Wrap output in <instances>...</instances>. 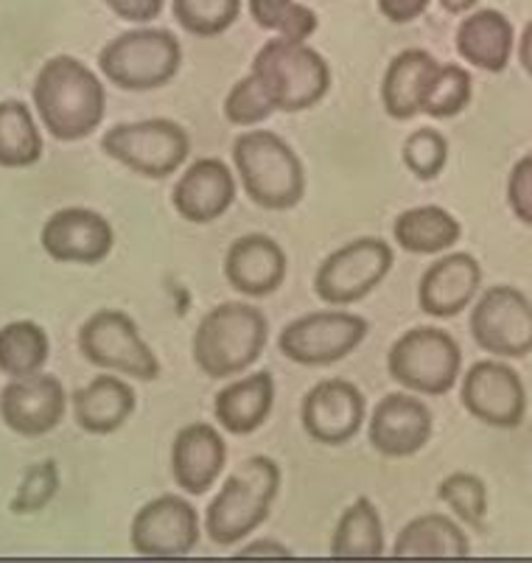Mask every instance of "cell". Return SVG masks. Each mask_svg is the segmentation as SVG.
Instances as JSON below:
<instances>
[{
  "mask_svg": "<svg viewBox=\"0 0 532 563\" xmlns=\"http://www.w3.org/2000/svg\"><path fill=\"white\" fill-rule=\"evenodd\" d=\"M40 244L56 264L96 266L110 258L115 230L110 219L93 208H59L45 219Z\"/></svg>",
  "mask_w": 532,
  "mask_h": 563,
  "instance_id": "16",
  "label": "cell"
},
{
  "mask_svg": "<svg viewBox=\"0 0 532 563\" xmlns=\"http://www.w3.org/2000/svg\"><path fill=\"white\" fill-rule=\"evenodd\" d=\"M437 68V59L423 48H407L392 56L381 79L384 112L392 121H412L421 115V101Z\"/></svg>",
  "mask_w": 532,
  "mask_h": 563,
  "instance_id": "26",
  "label": "cell"
},
{
  "mask_svg": "<svg viewBox=\"0 0 532 563\" xmlns=\"http://www.w3.org/2000/svg\"><path fill=\"white\" fill-rule=\"evenodd\" d=\"M392 264H396V253L376 235H362L356 242L342 244L317 266V298L334 309L359 303L384 284Z\"/></svg>",
  "mask_w": 532,
  "mask_h": 563,
  "instance_id": "11",
  "label": "cell"
},
{
  "mask_svg": "<svg viewBox=\"0 0 532 563\" xmlns=\"http://www.w3.org/2000/svg\"><path fill=\"white\" fill-rule=\"evenodd\" d=\"M280 465L266 454L244 460L239 468L222 483V490L213 496V501L204 510V532L217 547L242 544L247 536H253L269 514L280 494Z\"/></svg>",
  "mask_w": 532,
  "mask_h": 563,
  "instance_id": "2",
  "label": "cell"
},
{
  "mask_svg": "<svg viewBox=\"0 0 532 563\" xmlns=\"http://www.w3.org/2000/svg\"><path fill=\"white\" fill-rule=\"evenodd\" d=\"M34 110L54 141L76 143L93 135L107 115V87L81 59L51 56L34 79Z\"/></svg>",
  "mask_w": 532,
  "mask_h": 563,
  "instance_id": "1",
  "label": "cell"
},
{
  "mask_svg": "<svg viewBox=\"0 0 532 563\" xmlns=\"http://www.w3.org/2000/svg\"><path fill=\"white\" fill-rule=\"evenodd\" d=\"M396 558H468L470 541L463 527L443 514H423L401 527L396 544Z\"/></svg>",
  "mask_w": 532,
  "mask_h": 563,
  "instance_id": "28",
  "label": "cell"
},
{
  "mask_svg": "<svg viewBox=\"0 0 532 563\" xmlns=\"http://www.w3.org/2000/svg\"><path fill=\"white\" fill-rule=\"evenodd\" d=\"M269 320L253 303H219L199 320L191 340V356L208 378H233L264 356Z\"/></svg>",
  "mask_w": 532,
  "mask_h": 563,
  "instance_id": "3",
  "label": "cell"
},
{
  "mask_svg": "<svg viewBox=\"0 0 532 563\" xmlns=\"http://www.w3.org/2000/svg\"><path fill=\"white\" fill-rule=\"evenodd\" d=\"M247 9L258 29L295 43H306L320 25L314 9L303 7L298 0H247Z\"/></svg>",
  "mask_w": 532,
  "mask_h": 563,
  "instance_id": "32",
  "label": "cell"
},
{
  "mask_svg": "<svg viewBox=\"0 0 532 563\" xmlns=\"http://www.w3.org/2000/svg\"><path fill=\"white\" fill-rule=\"evenodd\" d=\"M384 550L381 514L370 496H356L336 521L331 558H381Z\"/></svg>",
  "mask_w": 532,
  "mask_h": 563,
  "instance_id": "29",
  "label": "cell"
},
{
  "mask_svg": "<svg viewBox=\"0 0 532 563\" xmlns=\"http://www.w3.org/2000/svg\"><path fill=\"white\" fill-rule=\"evenodd\" d=\"M454 48L470 68L485 74H505L513 59L516 29L499 9H474L463 18Z\"/></svg>",
  "mask_w": 532,
  "mask_h": 563,
  "instance_id": "23",
  "label": "cell"
},
{
  "mask_svg": "<svg viewBox=\"0 0 532 563\" xmlns=\"http://www.w3.org/2000/svg\"><path fill=\"white\" fill-rule=\"evenodd\" d=\"M459 401L470 418L494 429H519L527 418V387L505 360H483L465 371Z\"/></svg>",
  "mask_w": 532,
  "mask_h": 563,
  "instance_id": "13",
  "label": "cell"
},
{
  "mask_svg": "<svg viewBox=\"0 0 532 563\" xmlns=\"http://www.w3.org/2000/svg\"><path fill=\"white\" fill-rule=\"evenodd\" d=\"M224 118H228V124L233 126H255L264 124L266 118L273 115L275 107L269 104L266 93L261 90L258 79L253 74H247L244 79L235 81L230 87L228 99H224Z\"/></svg>",
  "mask_w": 532,
  "mask_h": 563,
  "instance_id": "38",
  "label": "cell"
},
{
  "mask_svg": "<svg viewBox=\"0 0 532 563\" xmlns=\"http://www.w3.org/2000/svg\"><path fill=\"white\" fill-rule=\"evenodd\" d=\"M516 54H519V65L527 76L532 79V20L524 25L519 43H516Z\"/></svg>",
  "mask_w": 532,
  "mask_h": 563,
  "instance_id": "43",
  "label": "cell"
},
{
  "mask_svg": "<svg viewBox=\"0 0 532 563\" xmlns=\"http://www.w3.org/2000/svg\"><path fill=\"white\" fill-rule=\"evenodd\" d=\"M228 465V443L211 423H188L171 443V477L188 496H202Z\"/></svg>",
  "mask_w": 532,
  "mask_h": 563,
  "instance_id": "22",
  "label": "cell"
},
{
  "mask_svg": "<svg viewBox=\"0 0 532 563\" xmlns=\"http://www.w3.org/2000/svg\"><path fill=\"white\" fill-rule=\"evenodd\" d=\"M68 393L51 373L12 378L0 390V421L20 438H45L65 421Z\"/></svg>",
  "mask_w": 532,
  "mask_h": 563,
  "instance_id": "18",
  "label": "cell"
},
{
  "mask_svg": "<svg viewBox=\"0 0 532 563\" xmlns=\"http://www.w3.org/2000/svg\"><path fill=\"white\" fill-rule=\"evenodd\" d=\"M289 258L284 247L266 233H247L235 239L224 255V280L244 298H269L284 286Z\"/></svg>",
  "mask_w": 532,
  "mask_h": 563,
  "instance_id": "20",
  "label": "cell"
},
{
  "mask_svg": "<svg viewBox=\"0 0 532 563\" xmlns=\"http://www.w3.org/2000/svg\"><path fill=\"white\" fill-rule=\"evenodd\" d=\"M392 239L409 255H443L463 239V224L440 205H418L392 222Z\"/></svg>",
  "mask_w": 532,
  "mask_h": 563,
  "instance_id": "27",
  "label": "cell"
},
{
  "mask_svg": "<svg viewBox=\"0 0 532 563\" xmlns=\"http://www.w3.org/2000/svg\"><path fill=\"white\" fill-rule=\"evenodd\" d=\"M440 7L448 14H468L479 7V0H440Z\"/></svg>",
  "mask_w": 532,
  "mask_h": 563,
  "instance_id": "44",
  "label": "cell"
},
{
  "mask_svg": "<svg viewBox=\"0 0 532 563\" xmlns=\"http://www.w3.org/2000/svg\"><path fill=\"white\" fill-rule=\"evenodd\" d=\"M370 322L347 309H325L291 320L278 336L284 360L300 367H329L347 360L365 342Z\"/></svg>",
  "mask_w": 532,
  "mask_h": 563,
  "instance_id": "10",
  "label": "cell"
},
{
  "mask_svg": "<svg viewBox=\"0 0 532 563\" xmlns=\"http://www.w3.org/2000/svg\"><path fill=\"white\" fill-rule=\"evenodd\" d=\"M470 99H474V76L463 65H440L421 101V112L434 121H446L468 110Z\"/></svg>",
  "mask_w": 532,
  "mask_h": 563,
  "instance_id": "33",
  "label": "cell"
},
{
  "mask_svg": "<svg viewBox=\"0 0 532 563\" xmlns=\"http://www.w3.org/2000/svg\"><path fill=\"white\" fill-rule=\"evenodd\" d=\"M437 499L446 501L463 525L474 530H485L488 521V485L483 477L470 471H454L448 477L440 479Z\"/></svg>",
  "mask_w": 532,
  "mask_h": 563,
  "instance_id": "35",
  "label": "cell"
},
{
  "mask_svg": "<svg viewBox=\"0 0 532 563\" xmlns=\"http://www.w3.org/2000/svg\"><path fill=\"white\" fill-rule=\"evenodd\" d=\"M508 205L521 224L532 228V155L519 157L510 168Z\"/></svg>",
  "mask_w": 532,
  "mask_h": 563,
  "instance_id": "39",
  "label": "cell"
},
{
  "mask_svg": "<svg viewBox=\"0 0 532 563\" xmlns=\"http://www.w3.org/2000/svg\"><path fill=\"white\" fill-rule=\"evenodd\" d=\"M202 539L199 514L191 501L163 494L146 501L130 527L132 552L141 558H186Z\"/></svg>",
  "mask_w": 532,
  "mask_h": 563,
  "instance_id": "14",
  "label": "cell"
},
{
  "mask_svg": "<svg viewBox=\"0 0 532 563\" xmlns=\"http://www.w3.org/2000/svg\"><path fill=\"white\" fill-rule=\"evenodd\" d=\"M101 152L146 180H166L186 166L191 155V137L171 118L124 121L104 132Z\"/></svg>",
  "mask_w": 532,
  "mask_h": 563,
  "instance_id": "8",
  "label": "cell"
},
{
  "mask_svg": "<svg viewBox=\"0 0 532 563\" xmlns=\"http://www.w3.org/2000/svg\"><path fill=\"white\" fill-rule=\"evenodd\" d=\"M79 351L99 371L121 373L135 382H155L160 360L141 336L137 322L121 309H101L79 329Z\"/></svg>",
  "mask_w": 532,
  "mask_h": 563,
  "instance_id": "9",
  "label": "cell"
},
{
  "mask_svg": "<svg viewBox=\"0 0 532 563\" xmlns=\"http://www.w3.org/2000/svg\"><path fill=\"white\" fill-rule=\"evenodd\" d=\"M401 161L412 177L423 183L437 180L448 163V141L446 135L434 126H421L403 141Z\"/></svg>",
  "mask_w": 532,
  "mask_h": 563,
  "instance_id": "36",
  "label": "cell"
},
{
  "mask_svg": "<svg viewBox=\"0 0 532 563\" xmlns=\"http://www.w3.org/2000/svg\"><path fill=\"white\" fill-rule=\"evenodd\" d=\"M470 336L496 360H524L532 353V300L516 286L499 284L474 300Z\"/></svg>",
  "mask_w": 532,
  "mask_h": 563,
  "instance_id": "12",
  "label": "cell"
},
{
  "mask_svg": "<svg viewBox=\"0 0 532 563\" xmlns=\"http://www.w3.org/2000/svg\"><path fill=\"white\" fill-rule=\"evenodd\" d=\"M59 463L56 460H43V463L25 468L23 479L18 485V494L12 496V505L9 510L18 516H32L45 510L54 501V496L59 494Z\"/></svg>",
  "mask_w": 532,
  "mask_h": 563,
  "instance_id": "37",
  "label": "cell"
},
{
  "mask_svg": "<svg viewBox=\"0 0 532 563\" xmlns=\"http://www.w3.org/2000/svg\"><path fill=\"white\" fill-rule=\"evenodd\" d=\"M180 68L182 45L177 34L152 25L118 34L99 54L101 76L126 93L160 90L177 79Z\"/></svg>",
  "mask_w": 532,
  "mask_h": 563,
  "instance_id": "6",
  "label": "cell"
},
{
  "mask_svg": "<svg viewBox=\"0 0 532 563\" xmlns=\"http://www.w3.org/2000/svg\"><path fill=\"white\" fill-rule=\"evenodd\" d=\"M171 12L182 32L213 40L233 29L242 14V0H171Z\"/></svg>",
  "mask_w": 532,
  "mask_h": 563,
  "instance_id": "34",
  "label": "cell"
},
{
  "mask_svg": "<svg viewBox=\"0 0 532 563\" xmlns=\"http://www.w3.org/2000/svg\"><path fill=\"white\" fill-rule=\"evenodd\" d=\"M250 74L275 112H306L331 90V65L309 43L275 37L258 48Z\"/></svg>",
  "mask_w": 532,
  "mask_h": 563,
  "instance_id": "5",
  "label": "cell"
},
{
  "mask_svg": "<svg viewBox=\"0 0 532 563\" xmlns=\"http://www.w3.org/2000/svg\"><path fill=\"white\" fill-rule=\"evenodd\" d=\"M104 3L110 7V12H115V18L137 25L157 20L166 7V0H104Z\"/></svg>",
  "mask_w": 532,
  "mask_h": 563,
  "instance_id": "40",
  "label": "cell"
},
{
  "mask_svg": "<svg viewBox=\"0 0 532 563\" xmlns=\"http://www.w3.org/2000/svg\"><path fill=\"white\" fill-rule=\"evenodd\" d=\"M70 407H74V421L81 432L104 438V434L118 432L135 415L137 396L124 378L101 373L74 393Z\"/></svg>",
  "mask_w": 532,
  "mask_h": 563,
  "instance_id": "24",
  "label": "cell"
},
{
  "mask_svg": "<svg viewBox=\"0 0 532 563\" xmlns=\"http://www.w3.org/2000/svg\"><path fill=\"white\" fill-rule=\"evenodd\" d=\"M387 373L401 390L415 396H446L463 373V351L448 331L437 325H418L392 342L387 353Z\"/></svg>",
  "mask_w": 532,
  "mask_h": 563,
  "instance_id": "7",
  "label": "cell"
},
{
  "mask_svg": "<svg viewBox=\"0 0 532 563\" xmlns=\"http://www.w3.org/2000/svg\"><path fill=\"white\" fill-rule=\"evenodd\" d=\"M233 166L250 202L264 211H291L303 202V161L278 132L250 130L235 137Z\"/></svg>",
  "mask_w": 532,
  "mask_h": 563,
  "instance_id": "4",
  "label": "cell"
},
{
  "mask_svg": "<svg viewBox=\"0 0 532 563\" xmlns=\"http://www.w3.org/2000/svg\"><path fill=\"white\" fill-rule=\"evenodd\" d=\"M365 393L347 378H322L303 396L300 423L320 446H345L365 427Z\"/></svg>",
  "mask_w": 532,
  "mask_h": 563,
  "instance_id": "15",
  "label": "cell"
},
{
  "mask_svg": "<svg viewBox=\"0 0 532 563\" xmlns=\"http://www.w3.org/2000/svg\"><path fill=\"white\" fill-rule=\"evenodd\" d=\"M275 407V376L269 371H255L239 382L228 384L213 398V418L222 432L247 438L258 432Z\"/></svg>",
  "mask_w": 532,
  "mask_h": 563,
  "instance_id": "25",
  "label": "cell"
},
{
  "mask_svg": "<svg viewBox=\"0 0 532 563\" xmlns=\"http://www.w3.org/2000/svg\"><path fill=\"white\" fill-rule=\"evenodd\" d=\"M235 194L239 186L228 163L219 157H199L180 174L171 191V205L186 222L211 224L233 208Z\"/></svg>",
  "mask_w": 532,
  "mask_h": 563,
  "instance_id": "21",
  "label": "cell"
},
{
  "mask_svg": "<svg viewBox=\"0 0 532 563\" xmlns=\"http://www.w3.org/2000/svg\"><path fill=\"white\" fill-rule=\"evenodd\" d=\"M429 3L432 0H378V12L390 20V23L403 25L421 18L429 9Z\"/></svg>",
  "mask_w": 532,
  "mask_h": 563,
  "instance_id": "41",
  "label": "cell"
},
{
  "mask_svg": "<svg viewBox=\"0 0 532 563\" xmlns=\"http://www.w3.org/2000/svg\"><path fill=\"white\" fill-rule=\"evenodd\" d=\"M43 132L25 101H0V168H32L43 161Z\"/></svg>",
  "mask_w": 532,
  "mask_h": 563,
  "instance_id": "30",
  "label": "cell"
},
{
  "mask_svg": "<svg viewBox=\"0 0 532 563\" xmlns=\"http://www.w3.org/2000/svg\"><path fill=\"white\" fill-rule=\"evenodd\" d=\"M432 409L415 393H390L376 404L367 423L373 452L384 460H409L421 454L432 440Z\"/></svg>",
  "mask_w": 532,
  "mask_h": 563,
  "instance_id": "17",
  "label": "cell"
},
{
  "mask_svg": "<svg viewBox=\"0 0 532 563\" xmlns=\"http://www.w3.org/2000/svg\"><path fill=\"white\" fill-rule=\"evenodd\" d=\"M51 340L34 320H14L0 329V373L9 378L34 376L48 365Z\"/></svg>",
  "mask_w": 532,
  "mask_h": 563,
  "instance_id": "31",
  "label": "cell"
},
{
  "mask_svg": "<svg viewBox=\"0 0 532 563\" xmlns=\"http://www.w3.org/2000/svg\"><path fill=\"white\" fill-rule=\"evenodd\" d=\"M483 266L470 253H443L429 264L418 284V306L434 320L463 314L479 295Z\"/></svg>",
  "mask_w": 532,
  "mask_h": 563,
  "instance_id": "19",
  "label": "cell"
},
{
  "mask_svg": "<svg viewBox=\"0 0 532 563\" xmlns=\"http://www.w3.org/2000/svg\"><path fill=\"white\" fill-rule=\"evenodd\" d=\"M235 558H291V550L286 544H280V541L264 539L253 541L242 552H235Z\"/></svg>",
  "mask_w": 532,
  "mask_h": 563,
  "instance_id": "42",
  "label": "cell"
}]
</instances>
